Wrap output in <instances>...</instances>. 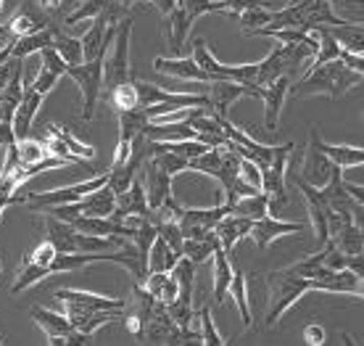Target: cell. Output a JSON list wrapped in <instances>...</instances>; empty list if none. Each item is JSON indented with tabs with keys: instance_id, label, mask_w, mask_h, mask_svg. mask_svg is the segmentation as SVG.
Listing matches in <instances>:
<instances>
[{
	"instance_id": "6da1fadb",
	"label": "cell",
	"mask_w": 364,
	"mask_h": 346,
	"mask_svg": "<svg viewBox=\"0 0 364 346\" xmlns=\"http://www.w3.org/2000/svg\"><path fill=\"white\" fill-rule=\"evenodd\" d=\"M359 83H362V72H351L341 61H328V64H319L314 69H309L304 80L291 85L288 95H293V98L328 95L330 100H336Z\"/></svg>"
},
{
	"instance_id": "7a4b0ae2",
	"label": "cell",
	"mask_w": 364,
	"mask_h": 346,
	"mask_svg": "<svg viewBox=\"0 0 364 346\" xmlns=\"http://www.w3.org/2000/svg\"><path fill=\"white\" fill-rule=\"evenodd\" d=\"M46 241L53 243L58 254H92V251H117L127 241H117V238H92L82 236L80 230L66 225L61 219L46 214Z\"/></svg>"
},
{
	"instance_id": "3957f363",
	"label": "cell",
	"mask_w": 364,
	"mask_h": 346,
	"mask_svg": "<svg viewBox=\"0 0 364 346\" xmlns=\"http://www.w3.org/2000/svg\"><path fill=\"white\" fill-rule=\"evenodd\" d=\"M267 288H269V307H267V325L272 328L280 323V318L291 310L296 301H301L304 293H309V281L293 275L288 267L274 270L267 275Z\"/></svg>"
},
{
	"instance_id": "277c9868",
	"label": "cell",
	"mask_w": 364,
	"mask_h": 346,
	"mask_svg": "<svg viewBox=\"0 0 364 346\" xmlns=\"http://www.w3.org/2000/svg\"><path fill=\"white\" fill-rule=\"evenodd\" d=\"M129 40H132V19H124L117 24V35L111 43V53L103 56V88L109 93L117 85H124L132 80L129 72Z\"/></svg>"
},
{
	"instance_id": "5b68a950",
	"label": "cell",
	"mask_w": 364,
	"mask_h": 346,
	"mask_svg": "<svg viewBox=\"0 0 364 346\" xmlns=\"http://www.w3.org/2000/svg\"><path fill=\"white\" fill-rule=\"evenodd\" d=\"M293 143H285L282 151L272 159V164L262 169V193L267 196V204H269V217H277V211L288 206V159L293 154Z\"/></svg>"
},
{
	"instance_id": "8992f818",
	"label": "cell",
	"mask_w": 364,
	"mask_h": 346,
	"mask_svg": "<svg viewBox=\"0 0 364 346\" xmlns=\"http://www.w3.org/2000/svg\"><path fill=\"white\" fill-rule=\"evenodd\" d=\"M106 182H109V174L100 172V174H92L90 180L74 182V185H66V188H55V191H48V193H27V196H24V204H27L32 211H46L48 206L74 204V201H80L82 196H87V193L103 188Z\"/></svg>"
},
{
	"instance_id": "52a82bcc",
	"label": "cell",
	"mask_w": 364,
	"mask_h": 346,
	"mask_svg": "<svg viewBox=\"0 0 364 346\" xmlns=\"http://www.w3.org/2000/svg\"><path fill=\"white\" fill-rule=\"evenodd\" d=\"M66 74L80 85V90H82V119L90 122L100 95H103V58L82 61L80 66H66Z\"/></svg>"
},
{
	"instance_id": "ba28073f",
	"label": "cell",
	"mask_w": 364,
	"mask_h": 346,
	"mask_svg": "<svg viewBox=\"0 0 364 346\" xmlns=\"http://www.w3.org/2000/svg\"><path fill=\"white\" fill-rule=\"evenodd\" d=\"M317 140H319V132L311 127L309 146H306V151H304V159H301V169H299V174H296V177H301V180L306 182V185H311V188H322V185L330 180L333 169H336V164H333L328 156H325L317 148Z\"/></svg>"
},
{
	"instance_id": "9c48e42d",
	"label": "cell",
	"mask_w": 364,
	"mask_h": 346,
	"mask_svg": "<svg viewBox=\"0 0 364 346\" xmlns=\"http://www.w3.org/2000/svg\"><path fill=\"white\" fill-rule=\"evenodd\" d=\"M228 214H230V204H217L211 209H182L177 225H180L185 238H196L198 241V238L211 236L219 219L228 217Z\"/></svg>"
},
{
	"instance_id": "30bf717a",
	"label": "cell",
	"mask_w": 364,
	"mask_h": 346,
	"mask_svg": "<svg viewBox=\"0 0 364 346\" xmlns=\"http://www.w3.org/2000/svg\"><path fill=\"white\" fill-rule=\"evenodd\" d=\"M262 88H248V85H237V83H209L206 85V100H209V114H217V117H228L230 106L240 100L243 95H254L259 98Z\"/></svg>"
},
{
	"instance_id": "8fae6325",
	"label": "cell",
	"mask_w": 364,
	"mask_h": 346,
	"mask_svg": "<svg viewBox=\"0 0 364 346\" xmlns=\"http://www.w3.org/2000/svg\"><path fill=\"white\" fill-rule=\"evenodd\" d=\"M288 90H291V77L285 74V77H277L269 85H264L262 93H259V98L264 103V127L269 132H274L277 125H280V111L285 98H288Z\"/></svg>"
},
{
	"instance_id": "7c38bea8",
	"label": "cell",
	"mask_w": 364,
	"mask_h": 346,
	"mask_svg": "<svg viewBox=\"0 0 364 346\" xmlns=\"http://www.w3.org/2000/svg\"><path fill=\"white\" fill-rule=\"evenodd\" d=\"M304 222H282L277 217H262V219H254V225H251V233L248 236L254 238V243L259 248H267L269 243H274L277 238L282 236H293V233H304Z\"/></svg>"
},
{
	"instance_id": "4fadbf2b",
	"label": "cell",
	"mask_w": 364,
	"mask_h": 346,
	"mask_svg": "<svg viewBox=\"0 0 364 346\" xmlns=\"http://www.w3.org/2000/svg\"><path fill=\"white\" fill-rule=\"evenodd\" d=\"M53 296L61 304H74L80 310H90V312H109V310H124L127 307L122 299H109V296H98V293H90V291H77V288H58Z\"/></svg>"
},
{
	"instance_id": "5bb4252c",
	"label": "cell",
	"mask_w": 364,
	"mask_h": 346,
	"mask_svg": "<svg viewBox=\"0 0 364 346\" xmlns=\"http://www.w3.org/2000/svg\"><path fill=\"white\" fill-rule=\"evenodd\" d=\"M124 217H151V209H148L146 191H143V182L140 177L129 182V188L124 193L117 196V206H114V214L111 219H124Z\"/></svg>"
},
{
	"instance_id": "9a60e30c",
	"label": "cell",
	"mask_w": 364,
	"mask_h": 346,
	"mask_svg": "<svg viewBox=\"0 0 364 346\" xmlns=\"http://www.w3.org/2000/svg\"><path fill=\"white\" fill-rule=\"evenodd\" d=\"M154 69L159 74L177 77V80H188V83H203V85L211 83V77L203 72L196 61H193V56H180V58H156Z\"/></svg>"
},
{
	"instance_id": "2e32d148",
	"label": "cell",
	"mask_w": 364,
	"mask_h": 346,
	"mask_svg": "<svg viewBox=\"0 0 364 346\" xmlns=\"http://www.w3.org/2000/svg\"><path fill=\"white\" fill-rule=\"evenodd\" d=\"M251 225H254V219L235 217V214H228V217L219 219L217 228H214V238H217V243L222 246V251L228 256H232L237 241H243L251 233Z\"/></svg>"
},
{
	"instance_id": "e0dca14e",
	"label": "cell",
	"mask_w": 364,
	"mask_h": 346,
	"mask_svg": "<svg viewBox=\"0 0 364 346\" xmlns=\"http://www.w3.org/2000/svg\"><path fill=\"white\" fill-rule=\"evenodd\" d=\"M43 100H46V95H40L35 88H24L21 100H18L16 111H14V137H16V140L29 137L32 122H35L37 111H40V106H43Z\"/></svg>"
},
{
	"instance_id": "ac0fdd59",
	"label": "cell",
	"mask_w": 364,
	"mask_h": 346,
	"mask_svg": "<svg viewBox=\"0 0 364 346\" xmlns=\"http://www.w3.org/2000/svg\"><path fill=\"white\" fill-rule=\"evenodd\" d=\"M309 291H328V293H351L356 299H362V278L351 270H338V273H328L319 281H309Z\"/></svg>"
},
{
	"instance_id": "d6986e66",
	"label": "cell",
	"mask_w": 364,
	"mask_h": 346,
	"mask_svg": "<svg viewBox=\"0 0 364 346\" xmlns=\"http://www.w3.org/2000/svg\"><path fill=\"white\" fill-rule=\"evenodd\" d=\"M143 291L154 301L169 307V304L177 299L180 285H177V281L172 278V273H148V278L143 281Z\"/></svg>"
},
{
	"instance_id": "ffe728a7",
	"label": "cell",
	"mask_w": 364,
	"mask_h": 346,
	"mask_svg": "<svg viewBox=\"0 0 364 346\" xmlns=\"http://www.w3.org/2000/svg\"><path fill=\"white\" fill-rule=\"evenodd\" d=\"M191 27L193 24L188 21L182 6H177L172 14H166L164 35H166V40H169V46H172L177 53H185V40H188V35H191Z\"/></svg>"
},
{
	"instance_id": "44dd1931",
	"label": "cell",
	"mask_w": 364,
	"mask_h": 346,
	"mask_svg": "<svg viewBox=\"0 0 364 346\" xmlns=\"http://www.w3.org/2000/svg\"><path fill=\"white\" fill-rule=\"evenodd\" d=\"M211 262H214V301H217V304H225L230 281H232V264H230V256L222 251V246L214 248Z\"/></svg>"
},
{
	"instance_id": "7402d4cb",
	"label": "cell",
	"mask_w": 364,
	"mask_h": 346,
	"mask_svg": "<svg viewBox=\"0 0 364 346\" xmlns=\"http://www.w3.org/2000/svg\"><path fill=\"white\" fill-rule=\"evenodd\" d=\"M29 315H32V320H35L40 328L46 330L48 338H55V336H69V333H74L72 323L61 315V312H50V310H40V307H32L29 310Z\"/></svg>"
},
{
	"instance_id": "603a6c76",
	"label": "cell",
	"mask_w": 364,
	"mask_h": 346,
	"mask_svg": "<svg viewBox=\"0 0 364 346\" xmlns=\"http://www.w3.org/2000/svg\"><path fill=\"white\" fill-rule=\"evenodd\" d=\"M48 24H50V21H48L43 14H37V11H32L29 6H24V9L14 16V21L6 24V27H9L11 37H24V35H35L40 29H46Z\"/></svg>"
},
{
	"instance_id": "cb8c5ba5",
	"label": "cell",
	"mask_w": 364,
	"mask_h": 346,
	"mask_svg": "<svg viewBox=\"0 0 364 346\" xmlns=\"http://www.w3.org/2000/svg\"><path fill=\"white\" fill-rule=\"evenodd\" d=\"M228 296L235 301L237 312H240V320L243 325L251 328V307H248V283H246V273L243 270H235L232 267V281H230Z\"/></svg>"
},
{
	"instance_id": "d4e9b609",
	"label": "cell",
	"mask_w": 364,
	"mask_h": 346,
	"mask_svg": "<svg viewBox=\"0 0 364 346\" xmlns=\"http://www.w3.org/2000/svg\"><path fill=\"white\" fill-rule=\"evenodd\" d=\"M317 148L322 154L328 156L330 162L336 167H362L364 164V151L362 148H354V146H328V143H322V137L317 140Z\"/></svg>"
},
{
	"instance_id": "484cf974",
	"label": "cell",
	"mask_w": 364,
	"mask_h": 346,
	"mask_svg": "<svg viewBox=\"0 0 364 346\" xmlns=\"http://www.w3.org/2000/svg\"><path fill=\"white\" fill-rule=\"evenodd\" d=\"M109 11L127 14V9H122L117 0H82V3L66 16V24H80L82 19H95V16H100V14H109Z\"/></svg>"
},
{
	"instance_id": "4316f807",
	"label": "cell",
	"mask_w": 364,
	"mask_h": 346,
	"mask_svg": "<svg viewBox=\"0 0 364 346\" xmlns=\"http://www.w3.org/2000/svg\"><path fill=\"white\" fill-rule=\"evenodd\" d=\"M230 214L235 217H248V219H262L269 214V204H267L264 193H254V196H243L230 204Z\"/></svg>"
},
{
	"instance_id": "83f0119b",
	"label": "cell",
	"mask_w": 364,
	"mask_h": 346,
	"mask_svg": "<svg viewBox=\"0 0 364 346\" xmlns=\"http://www.w3.org/2000/svg\"><path fill=\"white\" fill-rule=\"evenodd\" d=\"M217 238H214V233L206 238H185V243H182V256L188 259V262L193 264H206L211 262V256H214V248H217Z\"/></svg>"
},
{
	"instance_id": "f1b7e54d",
	"label": "cell",
	"mask_w": 364,
	"mask_h": 346,
	"mask_svg": "<svg viewBox=\"0 0 364 346\" xmlns=\"http://www.w3.org/2000/svg\"><path fill=\"white\" fill-rule=\"evenodd\" d=\"M333 35V40H336L338 46L343 48V51H348V53H362L364 51V29L362 24H343V27H325Z\"/></svg>"
},
{
	"instance_id": "f546056e",
	"label": "cell",
	"mask_w": 364,
	"mask_h": 346,
	"mask_svg": "<svg viewBox=\"0 0 364 346\" xmlns=\"http://www.w3.org/2000/svg\"><path fill=\"white\" fill-rule=\"evenodd\" d=\"M55 53L64 58L66 66H80L85 61L82 58V43H80V37H69L64 32H53V43H50Z\"/></svg>"
},
{
	"instance_id": "4dcf8cb0",
	"label": "cell",
	"mask_w": 364,
	"mask_h": 346,
	"mask_svg": "<svg viewBox=\"0 0 364 346\" xmlns=\"http://www.w3.org/2000/svg\"><path fill=\"white\" fill-rule=\"evenodd\" d=\"M48 137L58 140V143H61V146H64L72 156H77V159H92V156H95V148L85 146L82 140H77V137L72 135V130H69V127H61V125H50V127H48Z\"/></svg>"
},
{
	"instance_id": "1f68e13d",
	"label": "cell",
	"mask_w": 364,
	"mask_h": 346,
	"mask_svg": "<svg viewBox=\"0 0 364 346\" xmlns=\"http://www.w3.org/2000/svg\"><path fill=\"white\" fill-rule=\"evenodd\" d=\"M177 259H180V256L174 254L172 248L156 236L154 246H151V251H148V273H172Z\"/></svg>"
},
{
	"instance_id": "d6a6232c",
	"label": "cell",
	"mask_w": 364,
	"mask_h": 346,
	"mask_svg": "<svg viewBox=\"0 0 364 346\" xmlns=\"http://www.w3.org/2000/svg\"><path fill=\"white\" fill-rule=\"evenodd\" d=\"M146 125H148L146 109L122 111V114H119V140L132 143L135 137L143 135V127H146Z\"/></svg>"
},
{
	"instance_id": "836d02e7",
	"label": "cell",
	"mask_w": 364,
	"mask_h": 346,
	"mask_svg": "<svg viewBox=\"0 0 364 346\" xmlns=\"http://www.w3.org/2000/svg\"><path fill=\"white\" fill-rule=\"evenodd\" d=\"M103 100H106L117 114L137 109V90H135V85H132V80L124 85H117L114 90L103 93Z\"/></svg>"
},
{
	"instance_id": "e575fe53",
	"label": "cell",
	"mask_w": 364,
	"mask_h": 346,
	"mask_svg": "<svg viewBox=\"0 0 364 346\" xmlns=\"http://www.w3.org/2000/svg\"><path fill=\"white\" fill-rule=\"evenodd\" d=\"M314 35H317V53H314V58H311V69L319 64H328V61H338V56H341V46H338L336 40H333V35H330L325 27L319 29H311Z\"/></svg>"
},
{
	"instance_id": "d590c367",
	"label": "cell",
	"mask_w": 364,
	"mask_h": 346,
	"mask_svg": "<svg viewBox=\"0 0 364 346\" xmlns=\"http://www.w3.org/2000/svg\"><path fill=\"white\" fill-rule=\"evenodd\" d=\"M16 154H18V164L21 167L37 164V162L48 159L46 143H43V140H32V137L16 140Z\"/></svg>"
},
{
	"instance_id": "8d00e7d4",
	"label": "cell",
	"mask_w": 364,
	"mask_h": 346,
	"mask_svg": "<svg viewBox=\"0 0 364 346\" xmlns=\"http://www.w3.org/2000/svg\"><path fill=\"white\" fill-rule=\"evenodd\" d=\"M269 19H272V11H267L264 3H259L254 9H246L243 14H237V21H240V27H243V35H248V32H254V29H259V27H267Z\"/></svg>"
},
{
	"instance_id": "74e56055",
	"label": "cell",
	"mask_w": 364,
	"mask_h": 346,
	"mask_svg": "<svg viewBox=\"0 0 364 346\" xmlns=\"http://www.w3.org/2000/svg\"><path fill=\"white\" fill-rule=\"evenodd\" d=\"M55 254H58V251L53 248V243H50V241H40V243H37V246L32 248L24 259L35 264L37 270H43V275L48 278V275H50V262H53Z\"/></svg>"
},
{
	"instance_id": "f35d334b",
	"label": "cell",
	"mask_w": 364,
	"mask_h": 346,
	"mask_svg": "<svg viewBox=\"0 0 364 346\" xmlns=\"http://www.w3.org/2000/svg\"><path fill=\"white\" fill-rule=\"evenodd\" d=\"M200 338H203V346H225V338L214 325V315H211L209 304L200 307Z\"/></svg>"
},
{
	"instance_id": "ab89813d",
	"label": "cell",
	"mask_w": 364,
	"mask_h": 346,
	"mask_svg": "<svg viewBox=\"0 0 364 346\" xmlns=\"http://www.w3.org/2000/svg\"><path fill=\"white\" fill-rule=\"evenodd\" d=\"M156 230H159V238L164 241L166 246L172 248L177 256H182V243H185V236H182V230H180V225H177V219L161 222V225H156Z\"/></svg>"
},
{
	"instance_id": "60d3db41",
	"label": "cell",
	"mask_w": 364,
	"mask_h": 346,
	"mask_svg": "<svg viewBox=\"0 0 364 346\" xmlns=\"http://www.w3.org/2000/svg\"><path fill=\"white\" fill-rule=\"evenodd\" d=\"M40 56H43V69H48L50 74H55L58 80L66 74V64H64V58L55 53L53 48H43L40 51Z\"/></svg>"
},
{
	"instance_id": "b9f144b4",
	"label": "cell",
	"mask_w": 364,
	"mask_h": 346,
	"mask_svg": "<svg viewBox=\"0 0 364 346\" xmlns=\"http://www.w3.org/2000/svg\"><path fill=\"white\" fill-rule=\"evenodd\" d=\"M240 180L248 182L254 191H262V169L254 162L243 159V156H240Z\"/></svg>"
},
{
	"instance_id": "7bdbcfd3",
	"label": "cell",
	"mask_w": 364,
	"mask_h": 346,
	"mask_svg": "<svg viewBox=\"0 0 364 346\" xmlns=\"http://www.w3.org/2000/svg\"><path fill=\"white\" fill-rule=\"evenodd\" d=\"M92 333H69V336H55L48 341V346H90Z\"/></svg>"
},
{
	"instance_id": "ee69618b",
	"label": "cell",
	"mask_w": 364,
	"mask_h": 346,
	"mask_svg": "<svg viewBox=\"0 0 364 346\" xmlns=\"http://www.w3.org/2000/svg\"><path fill=\"white\" fill-rule=\"evenodd\" d=\"M55 83H58V77H55V74H50L48 69H43V66H40V72H37L35 83L29 85V88H35V90L40 93V95H48V93H50V90L55 88Z\"/></svg>"
},
{
	"instance_id": "f6af8a7d",
	"label": "cell",
	"mask_w": 364,
	"mask_h": 346,
	"mask_svg": "<svg viewBox=\"0 0 364 346\" xmlns=\"http://www.w3.org/2000/svg\"><path fill=\"white\" fill-rule=\"evenodd\" d=\"M304 341L309 346H322L325 344V328H322L319 323H309V325L304 328Z\"/></svg>"
},
{
	"instance_id": "bcb514c9",
	"label": "cell",
	"mask_w": 364,
	"mask_h": 346,
	"mask_svg": "<svg viewBox=\"0 0 364 346\" xmlns=\"http://www.w3.org/2000/svg\"><path fill=\"white\" fill-rule=\"evenodd\" d=\"M338 61L346 66V69H351V72H362L364 69V56L362 53H348V51H343V48H341Z\"/></svg>"
},
{
	"instance_id": "7dc6e473",
	"label": "cell",
	"mask_w": 364,
	"mask_h": 346,
	"mask_svg": "<svg viewBox=\"0 0 364 346\" xmlns=\"http://www.w3.org/2000/svg\"><path fill=\"white\" fill-rule=\"evenodd\" d=\"M259 3H262V0H225V14L237 16V14H243L246 9H254Z\"/></svg>"
},
{
	"instance_id": "c3c4849f",
	"label": "cell",
	"mask_w": 364,
	"mask_h": 346,
	"mask_svg": "<svg viewBox=\"0 0 364 346\" xmlns=\"http://www.w3.org/2000/svg\"><path fill=\"white\" fill-rule=\"evenodd\" d=\"M151 3H154L156 9L161 11L164 16H166V14H172V11L177 9V0H151Z\"/></svg>"
},
{
	"instance_id": "681fc988",
	"label": "cell",
	"mask_w": 364,
	"mask_h": 346,
	"mask_svg": "<svg viewBox=\"0 0 364 346\" xmlns=\"http://www.w3.org/2000/svg\"><path fill=\"white\" fill-rule=\"evenodd\" d=\"M3 122H14V111L6 109V106H0V125Z\"/></svg>"
},
{
	"instance_id": "f907efd6",
	"label": "cell",
	"mask_w": 364,
	"mask_h": 346,
	"mask_svg": "<svg viewBox=\"0 0 364 346\" xmlns=\"http://www.w3.org/2000/svg\"><path fill=\"white\" fill-rule=\"evenodd\" d=\"M40 6L48 9V11H55L58 6H61V0H40Z\"/></svg>"
},
{
	"instance_id": "816d5d0a",
	"label": "cell",
	"mask_w": 364,
	"mask_h": 346,
	"mask_svg": "<svg viewBox=\"0 0 364 346\" xmlns=\"http://www.w3.org/2000/svg\"><path fill=\"white\" fill-rule=\"evenodd\" d=\"M117 3H119V6H122V9H132V6H135V3H137V0H117Z\"/></svg>"
},
{
	"instance_id": "f5cc1de1",
	"label": "cell",
	"mask_w": 364,
	"mask_h": 346,
	"mask_svg": "<svg viewBox=\"0 0 364 346\" xmlns=\"http://www.w3.org/2000/svg\"><path fill=\"white\" fill-rule=\"evenodd\" d=\"M0 37H3V40H6V43H9V40H11V32H9V27H3V24H0Z\"/></svg>"
},
{
	"instance_id": "db71d44e",
	"label": "cell",
	"mask_w": 364,
	"mask_h": 346,
	"mask_svg": "<svg viewBox=\"0 0 364 346\" xmlns=\"http://www.w3.org/2000/svg\"><path fill=\"white\" fill-rule=\"evenodd\" d=\"M341 338H343V344H346V346H356V344H354V338L348 336V333H343Z\"/></svg>"
},
{
	"instance_id": "11a10c76",
	"label": "cell",
	"mask_w": 364,
	"mask_h": 346,
	"mask_svg": "<svg viewBox=\"0 0 364 346\" xmlns=\"http://www.w3.org/2000/svg\"><path fill=\"white\" fill-rule=\"evenodd\" d=\"M3 211H6V209H3V206H0V217H3Z\"/></svg>"
},
{
	"instance_id": "9f6ffc18",
	"label": "cell",
	"mask_w": 364,
	"mask_h": 346,
	"mask_svg": "<svg viewBox=\"0 0 364 346\" xmlns=\"http://www.w3.org/2000/svg\"><path fill=\"white\" fill-rule=\"evenodd\" d=\"M0 346H3V333H0Z\"/></svg>"
},
{
	"instance_id": "6f0895ef",
	"label": "cell",
	"mask_w": 364,
	"mask_h": 346,
	"mask_svg": "<svg viewBox=\"0 0 364 346\" xmlns=\"http://www.w3.org/2000/svg\"><path fill=\"white\" fill-rule=\"evenodd\" d=\"M3 3H6V0H0V9H3Z\"/></svg>"
},
{
	"instance_id": "680465c9",
	"label": "cell",
	"mask_w": 364,
	"mask_h": 346,
	"mask_svg": "<svg viewBox=\"0 0 364 346\" xmlns=\"http://www.w3.org/2000/svg\"><path fill=\"white\" fill-rule=\"evenodd\" d=\"M0 273H3V262H0Z\"/></svg>"
},
{
	"instance_id": "91938a15",
	"label": "cell",
	"mask_w": 364,
	"mask_h": 346,
	"mask_svg": "<svg viewBox=\"0 0 364 346\" xmlns=\"http://www.w3.org/2000/svg\"><path fill=\"white\" fill-rule=\"evenodd\" d=\"M0 43H6V40H3V37H0Z\"/></svg>"
},
{
	"instance_id": "94428289",
	"label": "cell",
	"mask_w": 364,
	"mask_h": 346,
	"mask_svg": "<svg viewBox=\"0 0 364 346\" xmlns=\"http://www.w3.org/2000/svg\"><path fill=\"white\" fill-rule=\"evenodd\" d=\"M225 346H230V344H225Z\"/></svg>"
}]
</instances>
